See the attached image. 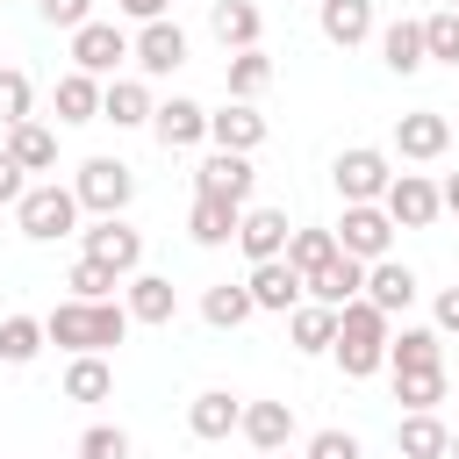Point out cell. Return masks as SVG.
Returning a JSON list of instances; mask_svg holds the SVG:
<instances>
[{
	"label": "cell",
	"mask_w": 459,
	"mask_h": 459,
	"mask_svg": "<svg viewBox=\"0 0 459 459\" xmlns=\"http://www.w3.org/2000/svg\"><path fill=\"white\" fill-rule=\"evenodd\" d=\"M258 452H287L294 437V402H244V423H237Z\"/></svg>",
	"instance_id": "obj_24"
},
{
	"label": "cell",
	"mask_w": 459,
	"mask_h": 459,
	"mask_svg": "<svg viewBox=\"0 0 459 459\" xmlns=\"http://www.w3.org/2000/svg\"><path fill=\"white\" fill-rule=\"evenodd\" d=\"M237 222H244V208L237 201H215V194H194V208H186V237L194 244H237Z\"/></svg>",
	"instance_id": "obj_20"
},
{
	"label": "cell",
	"mask_w": 459,
	"mask_h": 459,
	"mask_svg": "<svg viewBox=\"0 0 459 459\" xmlns=\"http://www.w3.org/2000/svg\"><path fill=\"white\" fill-rule=\"evenodd\" d=\"M265 459H287V452H265Z\"/></svg>",
	"instance_id": "obj_49"
},
{
	"label": "cell",
	"mask_w": 459,
	"mask_h": 459,
	"mask_svg": "<svg viewBox=\"0 0 459 459\" xmlns=\"http://www.w3.org/2000/svg\"><path fill=\"white\" fill-rule=\"evenodd\" d=\"M43 344H50V330H43L36 316H7V323H0V359H7V366H29Z\"/></svg>",
	"instance_id": "obj_35"
},
{
	"label": "cell",
	"mask_w": 459,
	"mask_h": 459,
	"mask_svg": "<svg viewBox=\"0 0 459 459\" xmlns=\"http://www.w3.org/2000/svg\"><path fill=\"white\" fill-rule=\"evenodd\" d=\"M29 108H36V86H29V72H14V65H0V129H14V122H29Z\"/></svg>",
	"instance_id": "obj_40"
},
{
	"label": "cell",
	"mask_w": 459,
	"mask_h": 459,
	"mask_svg": "<svg viewBox=\"0 0 459 459\" xmlns=\"http://www.w3.org/2000/svg\"><path fill=\"white\" fill-rule=\"evenodd\" d=\"M330 258H337V230H294V237H287V265H294L301 280H308L316 265H330Z\"/></svg>",
	"instance_id": "obj_36"
},
{
	"label": "cell",
	"mask_w": 459,
	"mask_h": 459,
	"mask_svg": "<svg viewBox=\"0 0 459 459\" xmlns=\"http://www.w3.org/2000/svg\"><path fill=\"white\" fill-rule=\"evenodd\" d=\"M208 143H215V151H258V143H265V115H258L251 100L215 108V115H208Z\"/></svg>",
	"instance_id": "obj_16"
},
{
	"label": "cell",
	"mask_w": 459,
	"mask_h": 459,
	"mask_svg": "<svg viewBox=\"0 0 459 459\" xmlns=\"http://www.w3.org/2000/svg\"><path fill=\"white\" fill-rule=\"evenodd\" d=\"M244 287H251V301H258V308H273V316H287V308H301V301H308V280H301L287 258H258Z\"/></svg>",
	"instance_id": "obj_13"
},
{
	"label": "cell",
	"mask_w": 459,
	"mask_h": 459,
	"mask_svg": "<svg viewBox=\"0 0 459 459\" xmlns=\"http://www.w3.org/2000/svg\"><path fill=\"white\" fill-rule=\"evenodd\" d=\"M394 452L402 459H452V430L437 423V409H409L394 423Z\"/></svg>",
	"instance_id": "obj_18"
},
{
	"label": "cell",
	"mask_w": 459,
	"mask_h": 459,
	"mask_svg": "<svg viewBox=\"0 0 459 459\" xmlns=\"http://www.w3.org/2000/svg\"><path fill=\"white\" fill-rule=\"evenodd\" d=\"M437 194H445V208H452V215H459V172H452V179H445V186H437Z\"/></svg>",
	"instance_id": "obj_47"
},
{
	"label": "cell",
	"mask_w": 459,
	"mask_h": 459,
	"mask_svg": "<svg viewBox=\"0 0 459 459\" xmlns=\"http://www.w3.org/2000/svg\"><path fill=\"white\" fill-rule=\"evenodd\" d=\"M237 423H244V402H237L230 387H208V394H194V409H186V430H194V437H208V445H215V437H230Z\"/></svg>",
	"instance_id": "obj_23"
},
{
	"label": "cell",
	"mask_w": 459,
	"mask_h": 459,
	"mask_svg": "<svg viewBox=\"0 0 459 459\" xmlns=\"http://www.w3.org/2000/svg\"><path fill=\"white\" fill-rule=\"evenodd\" d=\"M452 7H459V0H452Z\"/></svg>",
	"instance_id": "obj_51"
},
{
	"label": "cell",
	"mask_w": 459,
	"mask_h": 459,
	"mask_svg": "<svg viewBox=\"0 0 459 459\" xmlns=\"http://www.w3.org/2000/svg\"><path fill=\"white\" fill-rule=\"evenodd\" d=\"M208 29H215L222 50H251L258 29H265V14H258L251 0H215V7H208Z\"/></svg>",
	"instance_id": "obj_25"
},
{
	"label": "cell",
	"mask_w": 459,
	"mask_h": 459,
	"mask_svg": "<svg viewBox=\"0 0 459 459\" xmlns=\"http://www.w3.org/2000/svg\"><path fill=\"white\" fill-rule=\"evenodd\" d=\"M222 79H230V100H258V93L273 86V57H265L258 43H251V50H230Z\"/></svg>",
	"instance_id": "obj_33"
},
{
	"label": "cell",
	"mask_w": 459,
	"mask_h": 459,
	"mask_svg": "<svg viewBox=\"0 0 459 459\" xmlns=\"http://www.w3.org/2000/svg\"><path fill=\"white\" fill-rule=\"evenodd\" d=\"M387 366H394V373H416V366H445V337L409 323V330H394V337H387Z\"/></svg>",
	"instance_id": "obj_31"
},
{
	"label": "cell",
	"mask_w": 459,
	"mask_h": 459,
	"mask_svg": "<svg viewBox=\"0 0 459 459\" xmlns=\"http://www.w3.org/2000/svg\"><path fill=\"white\" fill-rule=\"evenodd\" d=\"M287 337H294V351H330L337 344V308H323V301H301V308H287Z\"/></svg>",
	"instance_id": "obj_28"
},
{
	"label": "cell",
	"mask_w": 459,
	"mask_h": 459,
	"mask_svg": "<svg viewBox=\"0 0 459 459\" xmlns=\"http://www.w3.org/2000/svg\"><path fill=\"white\" fill-rule=\"evenodd\" d=\"M22 194H29V172H22V165L7 158V143H0V208H14Z\"/></svg>",
	"instance_id": "obj_44"
},
{
	"label": "cell",
	"mask_w": 459,
	"mask_h": 459,
	"mask_svg": "<svg viewBox=\"0 0 459 459\" xmlns=\"http://www.w3.org/2000/svg\"><path fill=\"white\" fill-rule=\"evenodd\" d=\"M251 186H258V172H251V151H208L201 165H194V194H215V201H251Z\"/></svg>",
	"instance_id": "obj_9"
},
{
	"label": "cell",
	"mask_w": 459,
	"mask_h": 459,
	"mask_svg": "<svg viewBox=\"0 0 459 459\" xmlns=\"http://www.w3.org/2000/svg\"><path fill=\"white\" fill-rule=\"evenodd\" d=\"M452 459H459V430H452Z\"/></svg>",
	"instance_id": "obj_48"
},
{
	"label": "cell",
	"mask_w": 459,
	"mask_h": 459,
	"mask_svg": "<svg viewBox=\"0 0 459 459\" xmlns=\"http://www.w3.org/2000/svg\"><path fill=\"white\" fill-rule=\"evenodd\" d=\"M151 136H158L165 151H194V143H208V108L186 100V93H172V100H158V115H151Z\"/></svg>",
	"instance_id": "obj_11"
},
{
	"label": "cell",
	"mask_w": 459,
	"mask_h": 459,
	"mask_svg": "<svg viewBox=\"0 0 459 459\" xmlns=\"http://www.w3.org/2000/svg\"><path fill=\"white\" fill-rule=\"evenodd\" d=\"M122 57H136V36H122L115 22H79V29H72V65H79V72L115 79Z\"/></svg>",
	"instance_id": "obj_7"
},
{
	"label": "cell",
	"mask_w": 459,
	"mask_h": 459,
	"mask_svg": "<svg viewBox=\"0 0 459 459\" xmlns=\"http://www.w3.org/2000/svg\"><path fill=\"white\" fill-rule=\"evenodd\" d=\"M380 57H387V72H423L430 65V50H423V22H387L380 29Z\"/></svg>",
	"instance_id": "obj_29"
},
{
	"label": "cell",
	"mask_w": 459,
	"mask_h": 459,
	"mask_svg": "<svg viewBox=\"0 0 459 459\" xmlns=\"http://www.w3.org/2000/svg\"><path fill=\"white\" fill-rule=\"evenodd\" d=\"M201 316H208L215 330H237V323H251V316H258V301H251V287H230V280H222V287H208V294H201Z\"/></svg>",
	"instance_id": "obj_34"
},
{
	"label": "cell",
	"mask_w": 459,
	"mask_h": 459,
	"mask_svg": "<svg viewBox=\"0 0 459 459\" xmlns=\"http://www.w3.org/2000/svg\"><path fill=\"white\" fill-rule=\"evenodd\" d=\"M423 50H430L437 65H459V7L423 14Z\"/></svg>",
	"instance_id": "obj_39"
},
{
	"label": "cell",
	"mask_w": 459,
	"mask_h": 459,
	"mask_svg": "<svg viewBox=\"0 0 459 459\" xmlns=\"http://www.w3.org/2000/svg\"><path fill=\"white\" fill-rule=\"evenodd\" d=\"M129 301H57L50 316H43V330H50V344H65V351H115L122 337H129Z\"/></svg>",
	"instance_id": "obj_1"
},
{
	"label": "cell",
	"mask_w": 459,
	"mask_h": 459,
	"mask_svg": "<svg viewBox=\"0 0 459 459\" xmlns=\"http://www.w3.org/2000/svg\"><path fill=\"white\" fill-rule=\"evenodd\" d=\"M301 459H366V452H359V437H351V430H316Z\"/></svg>",
	"instance_id": "obj_42"
},
{
	"label": "cell",
	"mask_w": 459,
	"mask_h": 459,
	"mask_svg": "<svg viewBox=\"0 0 459 459\" xmlns=\"http://www.w3.org/2000/svg\"><path fill=\"white\" fill-rule=\"evenodd\" d=\"M416 294H423V287H416V273H409L402 258H373V265H366V301H373V308L402 316Z\"/></svg>",
	"instance_id": "obj_21"
},
{
	"label": "cell",
	"mask_w": 459,
	"mask_h": 459,
	"mask_svg": "<svg viewBox=\"0 0 459 459\" xmlns=\"http://www.w3.org/2000/svg\"><path fill=\"white\" fill-rule=\"evenodd\" d=\"M380 208L394 215V230H430V222L445 215V194H437V179H423V172H394L387 194H380Z\"/></svg>",
	"instance_id": "obj_5"
},
{
	"label": "cell",
	"mask_w": 459,
	"mask_h": 459,
	"mask_svg": "<svg viewBox=\"0 0 459 459\" xmlns=\"http://www.w3.org/2000/svg\"><path fill=\"white\" fill-rule=\"evenodd\" d=\"M165 7H172V0H122L129 22H165Z\"/></svg>",
	"instance_id": "obj_45"
},
{
	"label": "cell",
	"mask_w": 459,
	"mask_h": 459,
	"mask_svg": "<svg viewBox=\"0 0 459 459\" xmlns=\"http://www.w3.org/2000/svg\"><path fill=\"white\" fill-rule=\"evenodd\" d=\"M394 151L416 158V165H430V158L452 151V122L437 108H409V115H394Z\"/></svg>",
	"instance_id": "obj_10"
},
{
	"label": "cell",
	"mask_w": 459,
	"mask_h": 459,
	"mask_svg": "<svg viewBox=\"0 0 459 459\" xmlns=\"http://www.w3.org/2000/svg\"><path fill=\"white\" fill-rule=\"evenodd\" d=\"M387 337H394V316L387 308H373L366 294L359 301H344L337 308V366H344V380H373L380 366H387Z\"/></svg>",
	"instance_id": "obj_2"
},
{
	"label": "cell",
	"mask_w": 459,
	"mask_h": 459,
	"mask_svg": "<svg viewBox=\"0 0 459 459\" xmlns=\"http://www.w3.org/2000/svg\"><path fill=\"white\" fill-rule=\"evenodd\" d=\"M316 22L337 50H359L373 36V0H316Z\"/></svg>",
	"instance_id": "obj_22"
},
{
	"label": "cell",
	"mask_w": 459,
	"mask_h": 459,
	"mask_svg": "<svg viewBox=\"0 0 459 459\" xmlns=\"http://www.w3.org/2000/svg\"><path fill=\"white\" fill-rule=\"evenodd\" d=\"M136 65H143L151 79L179 72V65H186V29H179V22H143V29H136Z\"/></svg>",
	"instance_id": "obj_15"
},
{
	"label": "cell",
	"mask_w": 459,
	"mask_h": 459,
	"mask_svg": "<svg viewBox=\"0 0 459 459\" xmlns=\"http://www.w3.org/2000/svg\"><path fill=\"white\" fill-rule=\"evenodd\" d=\"M129 316L136 323H172L179 316V294L165 273H129Z\"/></svg>",
	"instance_id": "obj_27"
},
{
	"label": "cell",
	"mask_w": 459,
	"mask_h": 459,
	"mask_svg": "<svg viewBox=\"0 0 459 459\" xmlns=\"http://www.w3.org/2000/svg\"><path fill=\"white\" fill-rule=\"evenodd\" d=\"M79 452H86V459H129V437H122L115 423H93V430L79 437Z\"/></svg>",
	"instance_id": "obj_41"
},
{
	"label": "cell",
	"mask_w": 459,
	"mask_h": 459,
	"mask_svg": "<svg viewBox=\"0 0 459 459\" xmlns=\"http://www.w3.org/2000/svg\"><path fill=\"white\" fill-rule=\"evenodd\" d=\"M72 194H79V208H93V215H122L129 194H136V172H129L122 158H86V165L72 172Z\"/></svg>",
	"instance_id": "obj_4"
},
{
	"label": "cell",
	"mask_w": 459,
	"mask_h": 459,
	"mask_svg": "<svg viewBox=\"0 0 459 459\" xmlns=\"http://www.w3.org/2000/svg\"><path fill=\"white\" fill-rule=\"evenodd\" d=\"M437 330H459V287L437 294Z\"/></svg>",
	"instance_id": "obj_46"
},
{
	"label": "cell",
	"mask_w": 459,
	"mask_h": 459,
	"mask_svg": "<svg viewBox=\"0 0 459 459\" xmlns=\"http://www.w3.org/2000/svg\"><path fill=\"white\" fill-rule=\"evenodd\" d=\"M14 222H22L29 244H57V237L79 230V194L57 186V179H43V186H29V194L14 201Z\"/></svg>",
	"instance_id": "obj_3"
},
{
	"label": "cell",
	"mask_w": 459,
	"mask_h": 459,
	"mask_svg": "<svg viewBox=\"0 0 459 459\" xmlns=\"http://www.w3.org/2000/svg\"><path fill=\"white\" fill-rule=\"evenodd\" d=\"M287 215L280 208H244V222H237V251L258 265V258H287Z\"/></svg>",
	"instance_id": "obj_17"
},
{
	"label": "cell",
	"mask_w": 459,
	"mask_h": 459,
	"mask_svg": "<svg viewBox=\"0 0 459 459\" xmlns=\"http://www.w3.org/2000/svg\"><path fill=\"white\" fill-rule=\"evenodd\" d=\"M115 280H122V273H115V265H100V258H86V251H79V265L65 273V287H72L79 301H115Z\"/></svg>",
	"instance_id": "obj_38"
},
{
	"label": "cell",
	"mask_w": 459,
	"mask_h": 459,
	"mask_svg": "<svg viewBox=\"0 0 459 459\" xmlns=\"http://www.w3.org/2000/svg\"><path fill=\"white\" fill-rule=\"evenodd\" d=\"M387 244H394V215L380 208V201H344V222H337V251H351V258H387Z\"/></svg>",
	"instance_id": "obj_6"
},
{
	"label": "cell",
	"mask_w": 459,
	"mask_h": 459,
	"mask_svg": "<svg viewBox=\"0 0 459 459\" xmlns=\"http://www.w3.org/2000/svg\"><path fill=\"white\" fill-rule=\"evenodd\" d=\"M79 237H86V258L115 265L122 280H129V273L143 265V237H136V230H129L122 215H100V222H93V230H79Z\"/></svg>",
	"instance_id": "obj_12"
},
{
	"label": "cell",
	"mask_w": 459,
	"mask_h": 459,
	"mask_svg": "<svg viewBox=\"0 0 459 459\" xmlns=\"http://www.w3.org/2000/svg\"><path fill=\"white\" fill-rule=\"evenodd\" d=\"M36 14L50 29H79V22H93V0H36Z\"/></svg>",
	"instance_id": "obj_43"
},
{
	"label": "cell",
	"mask_w": 459,
	"mask_h": 459,
	"mask_svg": "<svg viewBox=\"0 0 459 459\" xmlns=\"http://www.w3.org/2000/svg\"><path fill=\"white\" fill-rule=\"evenodd\" d=\"M151 115H158V100H151L143 79H108V86H100V122H115V129H143Z\"/></svg>",
	"instance_id": "obj_19"
},
{
	"label": "cell",
	"mask_w": 459,
	"mask_h": 459,
	"mask_svg": "<svg viewBox=\"0 0 459 459\" xmlns=\"http://www.w3.org/2000/svg\"><path fill=\"white\" fill-rule=\"evenodd\" d=\"M7 158H14L22 172H50V165H57V129H43L36 115L14 122V129H7Z\"/></svg>",
	"instance_id": "obj_26"
},
{
	"label": "cell",
	"mask_w": 459,
	"mask_h": 459,
	"mask_svg": "<svg viewBox=\"0 0 459 459\" xmlns=\"http://www.w3.org/2000/svg\"><path fill=\"white\" fill-rule=\"evenodd\" d=\"M394 402H402V409H437V402H445V366L394 373Z\"/></svg>",
	"instance_id": "obj_37"
},
{
	"label": "cell",
	"mask_w": 459,
	"mask_h": 459,
	"mask_svg": "<svg viewBox=\"0 0 459 459\" xmlns=\"http://www.w3.org/2000/svg\"><path fill=\"white\" fill-rule=\"evenodd\" d=\"M50 100H57V122H100V79H93V72H79V65L57 79V93H50Z\"/></svg>",
	"instance_id": "obj_30"
},
{
	"label": "cell",
	"mask_w": 459,
	"mask_h": 459,
	"mask_svg": "<svg viewBox=\"0 0 459 459\" xmlns=\"http://www.w3.org/2000/svg\"><path fill=\"white\" fill-rule=\"evenodd\" d=\"M79 459H86V452H79Z\"/></svg>",
	"instance_id": "obj_50"
},
{
	"label": "cell",
	"mask_w": 459,
	"mask_h": 459,
	"mask_svg": "<svg viewBox=\"0 0 459 459\" xmlns=\"http://www.w3.org/2000/svg\"><path fill=\"white\" fill-rule=\"evenodd\" d=\"M330 179H337V194H344V201H380V194H387V179H394V165H387V151L351 143V151H337Z\"/></svg>",
	"instance_id": "obj_8"
},
{
	"label": "cell",
	"mask_w": 459,
	"mask_h": 459,
	"mask_svg": "<svg viewBox=\"0 0 459 459\" xmlns=\"http://www.w3.org/2000/svg\"><path fill=\"white\" fill-rule=\"evenodd\" d=\"M359 294H366V258H351V251H337L330 265L308 273V301H323V308H344Z\"/></svg>",
	"instance_id": "obj_14"
},
{
	"label": "cell",
	"mask_w": 459,
	"mask_h": 459,
	"mask_svg": "<svg viewBox=\"0 0 459 459\" xmlns=\"http://www.w3.org/2000/svg\"><path fill=\"white\" fill-rule=\"evenodd\" d=\"M65 394H72V402H108V394H115V366H108L100 351H72V366H65Z\"/></svg>",
	"instance_id": "obj_32"
}]
</instances>
